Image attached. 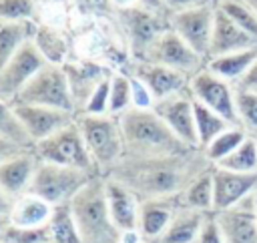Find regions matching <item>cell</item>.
Returning <instances> with one entry per match:
<instances>
[{"mask_svg":"<svg viewBox=\"0 0 257 243\" xmlns=\"http://www.w3.org/2000/svg\"><path fill=\"white\" fill-rule=\"evenodd\" d=\"M211 167L213 163L203 149H187L183 153L159 157H122L104 173V177L124 185L139 197V201L177 199L191 181Z\"/></svg>","mask_w":257,"mask_h":243,"instance_id":"cell-1","label":"cell"},{"mask_svg":"<svg viewBox=\"0 0 257 243\" xmlns=\"http://www.w3.org/2000/svg\"><path fill=\"white\" fill-rule=\"evenodd\" d=\"M124 141V157H159L193 149L185 145L153 108L131 106L116 114Z\"/></svg>","mask_w":257,"mask_h":243,"instance_id":"cell-2","label":"cell"},{"mask_svg":"<svg viewBox=\"0 0 257 243\" xmlns=\"http://www.w3.org/2000/svg\"><path fill=\"white\" fill-rule=\"evenodd\" d=\"M70 211L80 235V243H118L122 231L114 225L108 201L106 181L96 173L70 201Z\"/></svg>","mask_w":257,"mask_h":243,"instance_id":"cell-3","label":"cell"},{"mask_svg":"<svg viewBox=\"0 0 257 243\" xmlns=\"http://www.w3.org/2000/svg\"><path fill=\"white\" fill-rule=\"evenodd\" d=\"M86 149L100 175L124 157V141L116 114H76Z\"/></svg>","mask_w":257,"mask_h":243,"instance_id":"cell-4","label":"cell"},{"mask_svg":"<svg viewBox=\"0 0 257 243\" xmlns=\"http://www.w3.org/2000/svg\"><path fill=\"white\" fill-rule=\"evenodd\" d=\"M112 10H114V20L120 26V32L124 34L131 62L145 60L153 42L167 28H171L169 26V14L149 10L141 4L114 6Z\"/></svg>","mask_w":257,"mask_h":243,"instance_id":"cell-5","label":"cell"},{"mask_svg":"<svg viewBox=\"0 0 257 243\" xmlns=\"http://www.w3.org/2000/svg\"><path fill=\"white\" fill-rule=\"evenodd\" d=\"M96 175V171L76 169V167H64L54 165L38 159L36 171L32 175V181L28 185L26 193H32L52 207L66 205L74 199V195Z\"/></svg>","mask_w":257,"mask_h":243,"instance_id":"cell-6","label":"cell"},{"mask_svg":"<svg viewBox=\"0 0 257 243\" xmlns=\"http://www.w3.org/2000/svg\"><path fill=\"white\" fill-rule=\"evenodd\" d=\"M12 102L52 106V108H62V110L76 114L66 72L62 68V64H56V62H46L26 82V86L18 92V96Z\"/></svg>","mask_w":257,"mask_h":243,"instance_id":"cell-7","label":"cell"},{"mask_svg":"<svg viewBox=\"0 0 257 243\" xmlns=\"http://www.w3.org/2000/svg\"><path fill=\"white\" fill-rule=\"evenodd\" d=\"M34 153H36V157L40 161H46V163L64 165V167H76V169H86V171H96L76 120L70 123L68 127L56 131L54 135L34 143Z\"/></svg>","mask_w":257,"mask_h":243,"instance_id":"cell-8","label":"cell"},{"mask_svg":"<svg viewBox=\"0 0 257 243\" xmlns=\"http://www.w3.org/2000/svg\"><path fill=\"white\" fill-rule=\"evenodd\" d=\"M145 62H155V64L173 68L191 78L207 64V58H203L199 52H195L173 28H167L149 48Z\"/></svg>","mask_w":257,"mask_h":243,"instance_id":"cell-9","label":"cell"},{"mask_svg":"<svg viewBox=\"0 0 257 243\" xmlns=\"http://www.w3.org/2000/svg\"><path fill=\"white\" fill-rule=\"evenodd\" d=\"M189 92L197 102H201V104L209 106L211 110L219 112L229 123L239 125L237 106H235V84L217 76L207 66H203L197 74L191 76Z\"/></svg>","mask_w":257,"mask_h":243,"instance_id":"cell-10","label":"cell"},{"mask_svg":"<svg viewBox=\"0 0 257 243\" xmlns=\"http://www.w3.org/2000/svg\"><path fill=\"white\" fill-rule=\"evenodd\" d=\"M215 10H217V2L169 14V26L203 58H207L209 52L213 24H215Z\"/></svg>","mask_w":257,"mask_h":243,"instance_id":"cell-11","label":"cell"},{"mask_svg":"<svg viewBox=\"0 0 257 243\" xmlns=\"http://www.w3.org/2000/svg\"><path fill=\"white\" fill-rule=\"evenodd\" d=\"M48 60L38 50L34 40H28L0 70V98L12 102L26 82L46 64Z\"/></svg>","mask_w":257,"mask_h":243,"instance_id":"cell-12","label":"cell"},{"mask_svg":"<svg viewBox=\"0 0 257 243\" xmlns=\"http://www.w3.org/2000/svg\"><path fill=\"white\" fill-rule=\"evenodd\" d=\"M153 110L167 123V127L189 147L199 149L197 129H195V100L187 90L177 92L173 96L155 100Z\"/></svg>","mask_w":257,"mask_h":243,"instance_id":"cell-13","label":"cell"},{"mask_svg":"<svg viewBox=\"0 0 257 243\" xmlns=\"http://www.w3.org/2000/svg\"><path fill=\"white\" fill-rule=\"evenodd\" d=\"M223 235V243H257V207L255 193L237 205L213 211Z\"/></svg>","mask_w":257,"mask_h":243,"instance_id":"cell-14","label":"cell"},{"mask_svg":"<svg viewBox=\"0 0 257 243\" xmlns=\"http://www.w3.org/2000/svg\"><path fill=\"white\" fill-rule=\"evenodd\" d=\"M14 110L24 125L32 145L54 135L56 131L68 127L70 123L76 120L74 112L62 110V108H52V106H40V104H22V102H12Z\"/></svg>","mask_w":257,"mask_h":243,"instance_id":"cell-15","label":"cell"},{"mask_svg":"<svg viewBox=\"0 0 257 243\" xmlns=\"http://www.w3.org/2000/svg\"><path fill=\"white\" fill-rule=\"evenodd\" d=\"M211 175H213V193H215L213 211L229 209L239 201H243L245 197L253 195L257 189V173H239L213 165Z\"/></svg>","mask_w":257,"mask_h":243,"instance_id":"cell-16","label":"cell"},{"mask_svg":"<svg viewBox=\"0 0 257 243\" xmlns=\"http://www.w3.org/2000/svg\"><path fill=\"white\" fill-rule=\"evenodd\" d=\"M131 74H135L139 80L145 82V86L151 90L155 100L173 96L177 92H183L189 88V76L183 72H177L173 68L155 64V62H131Z\"/></svg>","mask_w":257,"mask_h":243,"instance_id":"cell-17","label":"cell"},{"mask_svg":"<svg viewBox=\"0 0 257 243\" xmlns=\"http://www.w3.org/2000/svg\"><path fill=\"white\" fill-rule=\"evenodd\" d=\"M255 46H257V40L249 32H245L239 24H235L217 4L215 24H213V34H211V44H209L207 60L215 58V56H221V54L255 48Z\"/></svg>","mask_w":257,"mask_h":243,"instance_id":"cell-18","label":"cell"},{"mask_svg":"<svg viewBox=\"0 0 257 243\" xmlns=\"http://www.w3.org/2000/svg\"><path fill=\"white\" fill-rule=\"evenodd\" d=\"M36 165H38V157L34 153V147L2 161L0 163V189L8 193L12 199L24 195L28 191Z\"/></svg>","mask_w":257,"mask_h":243,"instance_id":"cell-19","label":"cell"},{"mask_svg":"<svg viewBox=\"0 0 257 243\" xmlns=\"http://www.w3.org/2000/svg\"><path fill=\"white\" fill-rule=\"evenodd\" d=\"M66 78H68V86H70V94L74 100V108L76 114H80L90 98V94L94 92V88L112 72L104 70L102 66L94 64V62H80V64H72V62H64L62 64Z\"/></svg>","mask_w":257,"mask_h":243,"instance_id":"cell-20","label":"cell"},{"mask_svg":"<svg viewBox=\"0 0 257 243\" xmlns=\"http://www.w3.org/2000/svg\"><path fill=\"white\" fill-rule=\"evenodd\" d=\"M104 177V175H102ZM106 181V201H108V211L114 221V225L126 233V231H137L139 223V197L128 191L124 185H120L114 179L104 177Z\"/></svg>","mask_w":257,"mask_h":243,"instance_id":"cell-21","label":"cell"},{"mask_svg":"<svg viewBox=\"0 0 257 243\" xmlns=\"http://www.w3.org/2000/svg\"><path fill=\"white\" fill-rule=\"evenodd\" d=\"M179 201L177 199H147L139 205L137 231L143 241L155 243L167 229Z\"/></svg>","mask_w":257,"mask_h":243,"instance_id":"cell-22","label":"cell"},{"mask_svg":"<svg viewBox=\"0 0 257 243\" xmlns=\"http://www.w3.org/2000/svg\"><path fill=\"white\" fill-rule=\"evenodd\" d=\"M209 213L177 205L167 229L155 243H195Z\"/></svg>","mask_w":257,"mask_h":243,"instance_id":"cell-23","label":"cell"},{"mask_svg":"<svg viewBox=\"0 0 257 243\" xmlns=\"http://www.w3.org/2000/svg\"><path fill=\"white\" fill-rule=\"evenodd\" d=\"M52 209L54 207L44 199L32 193H24L14 199V207L8 221L18 227H42V225H48Z\"/></svg>","mask_w":257,"mask_h":243,"instance_id":"cell-24","label":"cell"},{"mask_svg":"<svg viewBox=\"0 0 257 243\" xmlns=\"http://www.w3.org/2000/svg\"><path fill=\"white\" fill-rule=\"evenodd\" d=\"M257 58V46L255 48H247V50H237V52H229V54H221L215 58L207 60V68L211 72H215L217 76L225 78L231 84H237L247 70L251 68V64Z\"/></svg>","mask_w":257,"mask_h":243,"instance_id":"cell-25","label":"cell"},{"mask_svg":"<svg viewBox=\"0 0 257 243\" xmlns=\"http://www.w3.org/2000/svg\"><path fill=\"white\" fill-rule=\"evenodd\" d=\"M36 22L20 20V22H8L0 20V70L6 66V62L28 42L34 38Z\"/></svg>","mask_w":257,"mask_h":243,"instance_id":"cell-26","label":"cell"},{"mask_svg":"<svg viewBox=\"0 0 257 243\" xmlns=\"http://www.w3.org/2000/svg\"><path fill=\"white\" fill-rule=\"evenodd\" d=\"M211 169L205 171L203 175H199L195 181H191V185L177 197L179 205H185V207H191V209H197V211H205V213H213V209H215V193H213Z\"/></svg>","mask_w":257,"mask_h":243,"instance_id":"cell-27","label":"cell"},{"mask_svg":"<svg viewBox=\"0 0 257 243\" xmlns=\"http://www.w3.org/2000/svg\"><path fill=\"white\" fill-rule=\"evenodd\" d=\"M195 100V98H193ZM229 127H233V123H229L225 116H221L219 112L211 110L209 106L201 104L195 100V129H197V141H199V149H205L217 135H221L223 131H227ZM239 127V125H237Z\"/></svg>","mask_w":257,"mask_h":243,"instance_id":"cell-28","label":"cell"},{"mask_svg":"<svg viewBox=\"0 0 257 243\" xmlns=\"http://www.w3.org/2000/svg\"><path fill=\"white\" fill-rule=\"evenodd\" d=\"M50 237L54 243H80V235L70 211V203L66 205H56L52 209L50 221H48Z\"/></svg>","mask_w":257,"mask_h":243,"instance_id":"cell-29","label":"cell"},{"mask_svg":"<svg viewBox=\"0 0 257 243\" xmlns=\"http://www.w3.org/2000/svg\"><path fill=\"white\" fill-rule=\"evenodd\" d=\"M223 169L239 171V173H257V139L253 135H247L243 143L227 155L223 161L217 163Z\"/></svg>","mask_w":257,"mask_h":243,"instance_id":"cell-30","label":"cell"},{"mask_svg":"<svg viewBox=\"0 0 257 243\" xmlns=\"http://www.w3.org/2000/svg\"><path fill=\"white\" fill-rule=\"evenodd\" d=\"M245 137H247V131L241 129V127H237V125H233V127H229L227 131H223L221 135H217L203 151H205L207 159H209L213 165H217V163L223 161L227 155H231V153L243 143Z\"/></svg>","mask_w":257,"mask_h":243,"instance_id":"cell-31","label":"cell"},{"mask_svg":"<svg viewBox=\"0 0 257 243\" xmlns=\"http://www.w3.org/2000/svg\"><path fill=\"white\" fill-rule=\"evenodd\" d=\"M0 135L10 139L12 143H16L20 147H26V149L34 147L24 125L20 123V118L14 110V104L4 100V98H0Z\"/></svg>","mask_w":257,"mask_h":243,"instance_id":"cell-32","label":"cell"},{"mask_svg":"<svg viewBox=\"0 0 257 243\" xmlns=\"http://www.w3.org/2000/svg\"><path fill=\"white\" fill-rule=\"evenodd\" d=\"M0 241L4 243H48L52 241L48 225L42 227H18L10 221L0 223Z\"/></svg>","mask_w":257,"mask_h":243,"instance_id":"cell-33","label":"cell"},{"mask_svg":"<svg viewBox=\"0 0 257 243\" xmlns=\"http://www.w3.org/2000/svg\"><path fill=\"white\" fill-rule=\"evenodd\" d=\"M38 46V50L44 54V58L48 62H56V64H64V56H66V42L64 38L54 32L48 26H36L34 38H32Z\"/></svg>","mask_w":257,"mask_h":243,"instance_id":"cell-34","label":"cell"},{"mask_svg":"<svg viewBox=\"0 0 257 243\" xmlns=\"http://www.w3.org/2000/svg\"><path fill=\"white\" fill-rule=\"evenodd\" d=\"M131 106H133L131 76L122 72H112L110 90H108V114H120Z\"/></svg>","mask_w":257,"mask_h":243,"instance_id":"cell-35","label":"cell"},{"mask_svg":"<svg viewBox=\"0 0 257 243\" xmlns=\"http://www.w3.org/2000/svg\"><path fill=\"white\" fill-rule=\"evenodd\" d=\"M235 106L239 127L247 131V135H257V92L235 88Z\"/></svg>","mask_w":257,"mask_h":243,"instance_id":"cell-36","label":"cell"},{"mask_svg":"<svg viewBox=\"0 0 257 243\" xmlns=\"http://www.w3.org/2000/svg\"><path fill=\"white\" fill-rule=\"evenodd\" d=\"M219 8L245 32H249L257 40V14L241 0H217Z\"/></svg>","mask_w":257,"mask_h":243,"instance_id":"cell-37","label":"cell"},{"mask_svg":"<svg viewBox=\"0 0 257 243\" xmlns=\"http://www.w3.org/2000/svg\"><path fill=\"white\" fill-rule=\"evenodd\" d=\"M36 0H0V20H36Z\"/></svg>","mask_w":257,"mask_h":243,"instance_id":"cell-38","label":"cell"},{"mask_svg":"<svg viewBox=\"0 0 257 243\" xmlns=\"http://www.w3.org/2000/svg\"><path fill=\"white\" fill-rule=\"evenodd\" d=\"M108 90H110V76H106L90 94L82 112L86 114H108Z\"/></svg>","mask_w":257,"mask_h":243,"instance_id":"cell-39","label":"cell"},{"mask_svg":"<svg viewBox=\"0 0 257 243\" xmlns=\"http://www.w3.org/2000/svg\"><path fill=\"white\" fill-rule=\"evenodd\" d=\"M131 94H133V106H139V108H153L155 104V98L151 94V90L145 86L143 80H139L135 74H131Z\"/></svg>","mask_w":257,"mask_h":243,"instance_id":"cell-40","label":"cell"},{"mask_svg":"<svg viewBox=\"0 0 257 243\" xmlns=\"http://www.w3.org/2000/svg\"><path fill=\"white\" fill-rule=\"evenodd\" d=\"M195 243H223V235H221V229L217 225L215 213H209V217L205 219L203 229H201Z\"/></svg>","mask_w":257,"mask_h":243,"instance_id":"cell-41","label":"cell"},{"mask_svg":"<svg viewBox=\"0 0 257 243\" xmlns=\"http://www.w3.org/2000/svg\"><path fill=\"white\" fill-rule=\"evenodd\" d=\"M215 2L217 0H163V4L169 10V14L191 10V8H199V6H207V4H215Z\"/></svg>","mask_w":257,"mask_h":243,"instance_id":"cell-42","label":"cell"},{"mask_svg":"<svg viewBox=\"0 0 257 243\" xmlns=\"http://www.w3.org/2000/svg\"><path fill=\"white\" fill-rule=\"evenodd\" d=\"M235 88H241V90H251V92H257V58L255 62L251 64V68L247 70V74L235 84Z\"/></svg>","mask_w":257,"mask_h":243,"instance_id":"cell-43","label":"cell"},{"mask_svg":"<svg viewBox=\"0 0 257 243\" xmlns=\"http://www.w3.org/2000/svg\"><path fill=\"white\" fill-rule=\"evenodd\" d=\"M22 151H26V147H20V145H16L10 139H6V137L0 135V163L6 161V159H10V157H14V155H18V153H22Z\"/></svg>","mask_w":257,"mask_h":243,"instance_id":"cell-44","label":"cell"},{"mask_svg":"<svg viewBox=\"0 0 257 243\" xmlns=\"http://www.w3.org/2000/svg\"><path fill=\"white\" fill-rule=\"evenodd\" d=\"M12 207H14V199L0 189V223L8 221V217L12 213Z\"/></svg>","mask_w":257,"mask_h":243,"instance_id":"cell-45","label":"cell"},{"mask_svg":"<svg viewBox=\"0 0 257 243\" xmlns=\"http://www.w3.org/2000/svg\"><path fill=\"white\" fill-rule=\"evenodd\" d=\"M118 243H143V239H141L139 231H126V233H122Z\"/></svg>","mask_w":257,"mask_h":243,"instance_id":"cell-46","label":"cell"},{"mask_svg":"<svg viewBox=\"0 0 257 243\" xmlns=\"http://www.w3.org/2000/svg\"><path fill=\"white\" fill-rule=\"evenodd\" d=\"M241 2H245V4H247V6L257 14V0H241Z\"/></svg>","mask_w":257,"mask_h":243,"instance_id":"cell-47","label":"cell"},{"mask_svg":"<svg viewBox=\"0 0 257 243\" xmlns=\"http://www.w3.org/2000/svg\"><path fill=\"white\" fill-rule=\"evenodd\" d=\"M255 207H257V189H255Z\"/></svg>","mask_w":257,"mask_h":243,"instance_id":"cell-48","label":"cell"},{"mask_svg":"<svg viewBox=\"0 0 257 243\" xmlns=\"http://www.w3.org/2000/svg\"><path fill=\"white\" fill-rule=\"evenodd\" d=\"M253 137H255V139H257V135H253Z\"/></svg>","mask_w":257,"mask_h":243,"instance_id":"cell-49","label":"cell"},{"mask_svg":"<svg viewBox=\"0 0 257 243\" xmlns=\"http://www.w3.org/2000/svg\"><path fill=\"white\" fill-rule=\"evenodd\" d=\"M0 243H4V241H0Z\"/></svg>","mask_w":257,"mask_h":243,"instance_id":"cell-50","label":"cell"},{"mask_svg":"<svg viewBox=\"0 0 257 243\" xmlns=\"http://www.w3.org/2000/svg\"><path fill=\"white\" fill-rule=\"evenodd\" d=\"M143 243H147V241H143Z\"/></svg>","mask_w":257,"mask_h":243,"instance_id":"cell-51","label":"cell"}]
</instances>
